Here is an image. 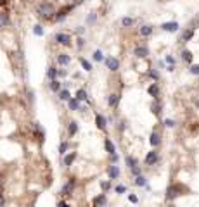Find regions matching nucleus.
Listing matches in <instances>:
<instances>
[{
  "label": "nucleus",
  "instance_id": "1",
  "mask_svg": "<svg viewBox=\"0 0 199 207\" xmlns=\"http://www.w3.org/2000/svg\"><path fill=\"white\" fill-rule=\"evenodd\" d=\"M37 14L40 17H43V19H52L55 14V9L50 2H40L37 5Z\"/></svg>",
  "mask_w": 199,
  "mask_h": 207
},
{
  "label": "nucleus",
  "instance_id": "32",
  "mask_svg": "<svg viewBox=\"0 0 199 207\" xmlns=\"http://www.w3.org/2000/svg\"><path fill=\"white\" fill-rule=\"evenodd\" d=\"M135 185L137 186H147V180H145L144 176H135Z\"/></svg>",
  "mask_w": 199,
  "mask_h": 207
},
{
  "label": "nucleus",
  "instance_id": "45",
  "mask_svg": "<svg viewBox=\"0 0 199 207\" xmlns=\"http://www.w3.org/2000/svg\"><path fill=\"white\" fill-rule=\"evenodd\" d=\"M57 207H69V204H68L66 200H59L57 202Z\"/></svg>",
  "mask_w": 199,
  "mask_h": 207
},
{
  "label": "nucleus",
  "instance_id": "42",
  "mask_svg": "<svg viewBox=\"0 0 199 207\" xmlns=\"http://www.w3.org/2000/svg\"><path fill=\"white\" fill-rule=\"evenodd\" d=\"M130 171H132V174H133V176H140V174H142V171H140L139 166H137V167H133V169H130Z\"/></svg>",
  "mask_w": 199,
  "mask_h": 207
},
{
  "label": "nucleus",
  "instance_id": "20",
  "mask_svg": "<svg viewBox=\"0 0 199 207\" xmlns=\"http://www.w3.org/2000/svg\"><path fill=\"white\" fill-rule=\"evenodd\" d=\"M147 93H149L151 97H154V100H156V98H159V86H158L156 83H152V85L147 88Z\"/></svg>",
  "mask_w": 199,
  "mask_h": 207
},
{
  "label": "nucleus",
  "instance_id": "55",
  "mask_svg": "<svg viewBox=\"0 0 199 207\" xmlns=\"http://www.w3.org/2000/svg\"><path fill=\"white\" fill-rule=\"evenodd\" d=\"M92 207H95V205H92Z\"/></svg>",
  "mask_w": 199,
  "mask_h": 207
},
{
  "label": "nucleus",
  "instance_id": "51",
  "mask_svg": "<svg viewBox=\"0 0 199 207\" xmlns=\"http://www.w3.org/2000/svg\"><path fill=\"white\" fill-rule=\"evenodd\" d=\"M111 160H113V162H116V160H118V155L113 154V155H111Z\"/></svg>",
  "mask_w": 199,
  "mask_h": 207
},
{
  "label": "nucleus",
  "instance_id": "38",
  "mask_svg": "<svg viewBox=\"0 0 199 207\" xmlns=\"http://www.w3.org/2000/svg\"><path fill=\"white\" fill-rule=\"evenodd\" d=\"M149 76H151V78H152L154 81L159 80V73H158L156 69H149Z\"/></svg>",
  "mask_w": 199,
  "mask_h": 207
},
{
  "label": "nucleus",
  "instance_id": "8",
  "mask_svg": "<svg viewBox=\"0 0 199 207\" xmlns=\"http://www.w3.org/2000/svg\"><path fill=\"white\" fill-rule=\"evenodd\" d=\"M133 55L139 59H144L149 55V48L145 47V45H137V47L133 48Z\"/></svg>",
  "mask_w": 199,
  "mask_h": 207
},
{
  "label": "nucleus",
  "instance_id": "7",
  "mask_svg": "<svg viewBox=\"0 0 199 207\" xmlns=\"http://www.w3.org/2000/svg\"><path fill=\"white\" fill-rule=\"evenodd\" d=\"M104 62H106V66H108V69L109 71H118L119 69V60L116 57H113V55H109V57H106L104 59Z\"/></svg>",
  "mask_w": 199,
  "mask_h": 207
},
{
  "label": "nucleus",
  "instance_id": "46",
  "mask_svg": "<svg viewBox=\"0 0 199 207\" xmlns=\"http://www.w3.org/2000/svg\"><path fill=\"white\" fill-rule=\"evenodd\" d=\"M128 200L132 202V204H137V202H139V198H137L135 195H128Z\"/></svg>",
  "mask_w": 199,
  "mask_h": 207
},
{
  "label": "nucleus",
  "instance_id": "10",
  "mask_svg": "<svg viewBox=\"0 0 199 207\" xmlns=\"http://www.w3.org/2000/svg\"><path fill=\"white\" fill-rule=\"evenodd\" d=\"M119 100H121L119 93H111V95L108 97V105L111 107V109H116V107L119 105Z\"/></svg>",
  "mask_w": 199,
  "mask_h": 207
},
{
  "label": "nucleus",
  "instance_id": "22",
  "mask_svg": "<svg viewBox=\"0 0 199 207\" xmlns=\"http://www.w3.org/2000/svg\"><path fill=\"white\" fill-rule=\"evenodd\" d=\"M76 133H78V122L69 121V124H68V135H69V136H75Z\"/></svg>",
  "mask_w": 199,
  "mask_h": 207
},
{
  "label": "nucleus",
  "instance_id": "26",
  "mask_svg": "<svg viewBox=\"0 0 199 207\" xmlns=\"http://www.w3.org/2000/svg\"><path fill=\"white\" fill-rule=\"evenodd\" d=\"M75 98H76V100H80V102H83V100H88V93H87V90H83V88H80V90L76 91Z\"/></svg>",
  "mask_w": 199,
  "mask_h": 207
},
{
  "label": "nucleus",
  "instance_id": "28",
  "mask_svg": "<svg viewBox=\"0 0 199 207\" xmlns=\"http://www.w3.org/2000/svg\"><path fill=\"white\" fill-rule=\"evenodd\" d=\"M47 78H48L50 81H52V80H57V69H55L54 66H50V67L47 69Z\"/></svg>",
  "mask_w": 199,
  "mask_h": 207
},
{
  "label": "nucleus",
  "instance_id": "49",
  "mask_svg": "<svg viewBox=\"0 0 199 207\" xmlns=\"http://www.w3.org/2000/svg\"><path fill=\"white\" fill-rule=\"evenodd\" d=\"M83 43H85V40H83V38H78V48H83Z\"/></svg>",
  "mask_w": 199,
  "mask_h": 207
},
{
  "label": "nucleus",
  "instance_id": "54",
  "mask_svg": "<svg viewBox=\"0 0 199 207\" xmlns=\"http://www.w3.org/2000/svg\"><path fill=\"white\" fill-rule=\"evenodd\" d=\"M170 207H177V205H170Z\"/></svg>",
  "mask_w": 199,
  "mask_h": 207
},
{
  "label": "nucleus",
  "instance_id": "27",
  "mask_svg": "<svg viewBox=\"0 0 199 207\" xmlns=\"http://www.w3.org/2000/svg\"><path fill=\"white\" fill-rule=\"evenodd\" d=\"M125 162H126V166H128L130 169H133V167H137V166H139V160L135 159V157H132V155H126Z\"/></svg>",
  "mask_w": 199,
  "mask_h": 207
},
{
  "label": "nucleus",
  "instance_id": "50",
  "mask_svg": "<svg viewBox=\"0 0 199 207\" xmlns=\"http://www.w3.org/2000/svg\"><path fill=\"white\" fill-rule=\"evenodd\" d=\"M118 129H119V131H123V129H125V122H123V121L119 122V126H118Z\"/></svg>",
  "mask_w": 199,
  "mask_h": 207
},
{
  "label": "nucleus",
  "instance_id": "43",
  "mask_svg": "<svg viewBox=\"0 0 199 207\" xmlns=\"http://www.w3.org/2000/svg\"><path fill=\"white\" fill-rule=\"evenodd\" d=\"M166 62L170 64V66H175V57H172V55H166Z\"/></svg>",
  "mask_w": 199,
  "mask_h": 207
},
{
  "label": "nucleus",
  "instance_id": "35",
  "mask_svg": "<svg viewBox=\"0 0 199 207\" xmlns=\"http://www.w3.org/2000/svg\"><path fill=\"white\" fill-rule=\"evenodd\" d=\"M92 57H94V60H97V62H101V60H104V53L101 52V50H95Z\"/></svg>",
  "mask_w": 199,
  "mask_h": 207
},
{
  "label": "nucleus",
  "instance_id": "14",
  "mask_svg": "<svg viewBox=\"0 0 199 207\" xmlns=\"http://www.w3.org/2000/svg\"><path fill=\"white\" fill-rule=\"evenodd\" d=\"M108 176H109V180H118L119 178V167L118 166H109L108 167Z\"/></svg>",
  "mask_w": 199,
  "mask_h": 207
},
{
  "label": "nucleus",
  "instance_id": "4",
  "mask_svg": "<svg viewBox=\"0 0 199 207\" xmlns=\"http://www.w3.org/2000/svg\"><path fill=\"white\" fill-rule=\"evenodd\" d=\"M75 185H76V180H75V178H69V180L64 183V186L61 188V195H62V197L71 195V193H73V190H75Z\"/></svg>",
  "mask_w": 199,
  "mask_h": 207
},
{
  "label": "nucleus",
  "instance_id": "15",
  "mask_svg": "<svg viewBox=\"0 0 199 207\" xmlns=\"http://www.w3.org/2000/svg\"><path fill=\"white\" fill-rule=\"evenodd\" d=\"M95 126L101 129V131H106V117L102 114H95Z\"/></svg>",
  "mask_w": 199,
  "mask_h": 207
},
{
  "label": "nucleus",
  "instance_id": "11",
  "mask_svg": "<svg viewBox=\"0 0 199 207\" xmlns=\"http://www.w3.org/2000/svg\"><path fill=\"white\" fill-rule=\"evenodd\" d=\"M194 31H196V28H187V29L182 33V36H180V43H187L189 40H192Z\"/></svg>",
  "mask_w": 199,
  "mask_h": 207
},
{
  "label": "nucleus",
  "instance_id": "2",
  "mask_svg": "<svg viewBox=\"0 0 199 207\" xmlns=\"http://www.w3.org/2000/svg\"><path fill=\"white\" fill-rule=\"evenodd\" d=\"M187 191V188L183 185H180V183H173V185L168 186L166 190V200H175V198H178L180 195H183Z\"/></svg>",
  "mask_w": 199,
  "mask_h": 207
},
{
  "label": "nucleus",
  "instance_id": "33",
  "mask_svg": "<svg viewBox=\"0 0 199 207\" xmlns=\"http://www.w3.org/2000/svg\"><path fill=\"white\" fill-rule=\"evenodd\" d=\"M133 22H135V19H133V17H123V19H121V24H123L125 28L133 26Z\"/></svg>",
  "mask_w": 199,
  "mask_h": 207
},
{
  "label": "nucleus",
  "instance_id": "19",
  "mask_svg": "<svg viewBox=\"0 0 199 207\" xmlns=\"http://www.w3.org/2000/svg\"><path fill=\"white\" fill-rule=\"evenodd\" d=\"M69 62H71V55H68V53H59L57 55V64L59 66H68Z\"/></svg>",
  "mask_w": 199,
  "mask_h": 207
},
{
  "label": "nucleus",
  "instance_id": "53",
  "mask_svg": "<svg viewBox=\"0 0 199 207\" xmlns=\"http://www.w3.org/2000/svg\"><path fill=\"white\" fill-rule=\"evenodd\" d=\"M2 188H4V181H2V178H0V193H2Z\"/></svg>",
  "mask_w": 199,
  "mask_h": 207
},
{
  "label": "nucleus",
  "instance_id": "29",
  "mask_svg": "<svg viewBox=\"0 0 199 207\" xmlns=\"http://www.w3.org/2000/svg\"><path fill=\"white\" fill-rule=\"evenodd\" d=\"M182 60L190 64L192 62V52H190V50H182Z\"/></svg>",
  "mask_w": 199,
  "mask_h": 207
},
{
  "label": "nucleus",
  "instance_id": "40",
  "mask_svg": "<svg viewBox=\"0 0 199 207\" xmlns=\"http://www.w3.org/2000/svg\"><path fill=\"white\" fill-rule=\"evenodd\" d=\"M114 191L121 195V193H125V191H126V186H125V185H118V186H116V188H114Z\"/></svg>",
  "mask_w": 199,
  "mask_h": 207
},
{
  "label": "nucleus",
  "instance_id": "31",
  "mask_svg": "<svg viewBox=\"0 0 199 207\" xmlns=\"http://www.w3.org/2000/svg\"><path fill=\"white\" fill-rule=\"evenodd\" d=\"M57 95H59V98H61V100H64V102H68V100L71 98L69 90H66V88H64V90H61L59 93H57Z\"/></svg>",
  "mask_w": 199,
  "mask_h": 207
},
{
  "label": "nucleus",
  "instance_id": "12",
  "mask_svg": "<svg viewBox=\"0 0 199 207\" xmlns=\"http://www.w3.org/2000/svg\"><path fill=\"white\" fill-rule=\"evenodd\" d=\"M149 143H151L154 149H156V147H159V145H161V135H159L158 131H152L151 136H149Z\"/></svg>",
  "mask_w": 199,
  "mask_h": 207
},
{
  "label": "nucleus",
  "instance_id": "47",
  "mask_svg": "<svg viewBox=\"0 0 199 207\" xmlns=\"http://www.w3.org/2000/svg\"><path fill=\"white\" fill-rule=\"evenodd\" d=\"M5 205V197H4V193H0V207Z\"/></svg>",
  "mask_w": 199,
  "mask_h": 207
},
{
  "label": "nucleus",
  "instance_id": "37",
  "mask_svg": "<svg viewBox=\"0 0 199 207\" xmlns=\"http://www.w3.org/2000/svg\"><path fill=\"white\" fill-rule=\"evenodd\" d=\"M33 33H35L37 36H43V28L40 26V24H35V28H33Z\"/></svg>",
  "mask_w": 199,
  "mask_h": 207
},
{
  "label": "nucleus",
  "instance_id": "23",
  "mask_svg": "<svg viewBox=\"0 0 199 207\" xmlns=\"http://www.w3.org/2000/svg\"><path fill=\"white\" fill-rule=\"evenodd\" d=\"M61 86H62V85H61L59 80H52L50 83H48V88L54 91V93H59V91H61Z\"/></svg>",
  "mask_w": 199,
  "mask_h": 207
},
{
  "label": "nucleus",
  "instance_id": "21",
  "mask_svg": "<svg viewBox=\"0 0 199 207\" xmlns=\"http://www.w3.org/2000/svg\"><path fill=\"white\" fill-rule=\"evenodd\" d=\"M68 105H69L71 111H81V104H80V100H76L75 97H71L69 100H68Z\"/></svg>",
  "mask_w": 199,
  "mask_h": 207
},
{
  "label": "nucleus",
  "instance_id": "24",
  "mask_svg": "<svg viewBox=\"0 0 199 207\" xmlns=\"http://www.w3.org/2000/svg\"><path fill=\"white\" fill-rule=\"evenodd\" d=\"M152 31H154V28H152L151 24H144V26L140 28V35H142V36H151Z\"/></svg>",
  "mask_w": 199,
  "mask_h": 207
},
{
  "label": "nucleus",
  "instance_id": "41",
  "mask_svg": "<svg viewBox=\"0 0 199 207\" xmlns=\"http://www.w3.org/2000/svg\"><path fill=\"white\" fill-rule=\"evenodd\" d=\"M165 126H166V128H173V126H175V121H173V119H165Z\"/></svg>",
  "mask_w": 199,
  "mask_h": 207
},
{
  "label": "nucleus",
  "instance_id": "44",
  "mask_svg": "<svg viewBox=\"0 0 199 207\" xmlns=\"http://www.w3.org/2000/svg\"><path fill=\"white\" fill-rule=\"evenodd\" d=\"M66 74H68V73H66L64 69H57V78H64Z\"/></svg>",
  "mask_w": 199,
  "mask_h": 207
},
{
  "label": "nucleus",
  "instance_id": "17",
  "mask_svg": "<svg viewBox=\"0 0 199 207\" xmlns=\"http://www.w3.org/2000/svg\"><path fill=\"white\" fill-rule=\"evenodd\" d=\"M108 204V198H106V193H99V195L94 198V205L95 207H102Z\"/></svg>",
  "mask_w": 199,
  "mask_h": 207
},
{
  "label": "nucleus",
  "instance_id": "9",
  "mask_svg": "<svg viewBox=\"0 0 199 207\" xmlns=\"http://www.w3.org/2000/svg\"><path fill=\"white\" fill-rule=\"evenodd\" d=\"M161 29H163V31H168V33H175V31H178V22H177V21L163 22V24H161Z\"/></svg>",
  "mask_w": 199,
  "mask_h": 207
},
{
  "label": "nucleus",
  "instance_id": "5",
  "mask_svg": "<svg viewBox=\"0 0 199 207\" xmlns=\"http://www.w3.org/2000/svg\"><path fill=\"white\" fill-rule=\"evenodd\" d=\"M144 162H145V166H154V164H158V162H159V154H158V150H151V152H147Z\"/></svg>",
  "mask_w": 199,
  "mask_h": 207
},
{
  "label": "nucleus",
  "instance_id": "48",
  "mask_svg": "<svg viewBox=\"0 0 199 207\" xmlns=\"http://www.w3.org/2000/svg\"><path fill=\"white\" fill-rule=\"evenodd\" d=\"M87 21H88V22H94V21H95V14L92 12L90 16H88V19H87Z\"/></svg>",
  "mask_w": 199,
  "mask_h": 207
},
{
  "label": "nucleus",
  "instance_id": "39",
  "mask_svg": "<svg viewBox=\"0 0 199 207\" xmlns=\"http://www.w3.org/2000/svg\"><path fill=\"white\" fill-rule=\"evenodd\" d=\"M101 188H102V191L106 193V191L111 188V181H102V183H101Z\"/></svg>",
  "mask_w": 199,
  "mask_h": 207
},
{
  "label": "nucleus",
  "instance_id": "34",
  "mask_svg": "<svg viewBox=\"0 0 199 207\" xmlns=\"http://www.w3.org/2000/svg\"><path fill=\"white\" fill-rule=\"evenodd\" d=\"M68 149H69V143H68V142H61V145H59V154L64 155L66 152H68Z\"/></svg>",
  "mask_w": 199,
  "mask_h": 207
},
{
  "label": "nucleus",
  "instance_id": "13",
  "mask_svg": "<svg viewBox=\"0 0 199 207\" xmlns=\"http://www.w3.org/2000/svg\"><path fill=\"white\" fill-rule=\"evenodd\" d=\"M9 24H11V17H9V12L2 11V12H0V29H2V28H7Z\"/></svg>",
  "mask_w": 199,
  "mask_h": 207
},
{
  "label": "nucleus",
  "instance_id": "52",
  "mask_svg": "<svg viewBox=\"0 0 199 207\" xmlns=\"http://www.w3.org/2000/svg\"><path fill=\"white\" fill-rule=\"evenodd\" d=\"M7 2L9 0H0V5H7Z\"/></svg>",
  "mask_w": 199,
  "mask_h": 207
},
{
  "label": "nucleus",
  "instance_id": "30",
  "mask_svg": "<svg viewBox=\"0 0 199 207\" xmlns=\"http://www.w3.org/2000/svg\"><path fill=\"white\" fill-rule=\"evenodd\" d=\"M78 60H80V64H81V67L85 69L87 73H90V71H92V64L88 62V60H87V59H83V57H80V59H78Z\"/></svg>",
  "mask_w": 199,
  "mask_h": 207
},
{
  "label": "nucleus",
  "instance_id": "18",
  "mask_svg": "<svg viewBox=\"0 0 199 207\" xmlns=\"http://www.w3.org/2000/svg\"><path fill=\"white\" fill-rule=\"evenodd\" d=\"M161 109H163L161 102H159V98H156V100L151 104V111H152V114H154V116H159V114H161Z\"/></svg>",
  "mask_w": 199,
  "mask_h": 207
},
{
  "label": "nucleus",
  "instance_id": "36",
  "mask_svg": "<svg viewBox=\"0 0 199 207\" xmlns=\"http://www.w3.org/2000/svg\"><path fill=\"white\" fill-rule=\"evenodd\" d=\"M189 73L194 76H199V64H194V66H190L189 67Z\"/></svg>",
  "mask_w": 199,
  "mask_h": 207
},
{
  "label": "nucleus",
  "instance_id": "25",
  "mask_svg": "<svg viewBox=\"0 0 199 207\" xmlns=\"http://www.w3.org/2000/svg\"><path fill=\"white\" fill-rule=\"evenodd\" d=\"M75 159H76V152H71V154H68V155L64 157V160H62V162H64V167H69V166L75 162Z\"/></svg>",
  "mask_w": 199,
  "mask_h": 207
},
{
  "label": "nucleus",
  "instance_id": "6",
  "mask_svg": "<svg viewBox=\"0 0 199 207\" xmlns=\"http://www.w3.org/2000/svg\"><path fill=\"white\" fill-rule=\"evenodd\" d=\"M73 11V5H66V7H62V9H59V11L54 14V21H62V19H66V16L69 14V12Z\"/></svg>",
  "mask_w": 199,
  "mask_h": 207
},
{
  "label": "nucleus",
  "instance_id": "16",
  "mask_svg": "<svg viewBox=\"0 0 199 207\" xmlns=\"http://www.w3.org/2000/svg\"><path fill=\"white\" fill-rule=\"evenodd\" d=\"M104 149H106V152H108L109 155L116 154V147H114V143L111 142V138H106V140H104Z\"/></svg>",
  "mask_w": 199,
  "mask_h": 207
},
{
  "label": "nucleus",
  "instance_id": "3",
  "mask_svg": "<svg viewBox=\"0 0 199 207\" xmlns=\"http://www.w3.org/2000/svg\"><path fill=\"white\" fill-rule=\"evenodd\" d=\"M54 40H55V43H59L62 47H71V43H73L71 35H68V33H55Z\"/></svg>",
  "mask_w": 199,
  "mask_h": 207
}]
</instances>
